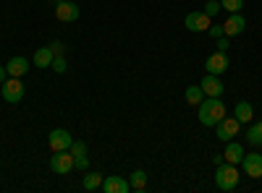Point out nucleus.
<instances>
[{
  "label": "nucleus",
  "mask_w": 262,
  "mask_h": 193,
  "mask_svg": "<svg viewBox=\"0 0 262 193\" xmlns=\"http://www.w3.org/2000/svg\"><path fill=\"white\" fill-rule=\"evenodd\" d=\"M196 115H200V123L202 125L215 128L217 123L226 118V104H223L221 97H205L200 102V113H196Z\"/></svg>",
  "instance_id": "nucleus-1"
},
{
  "label": "nucleus",
  "mask_w": 262,
  "mask_h": 193,
  "mask_svg": "<svg viewBox=\"0 0 262 193\" xmlns=\"http://www.w3.org/2000/svg\"><path fill=\"white\" fill-rule=\"evenodd\" d=\"M215 185L221 190H236V185H238V170H236V164H228V162L217 164L215 167Z\"/></svg>",
  "instance_id": "nucleus-2"
},
{
  "label": "nucleus",
  "mask_w": 262,
  "mask_h": 193,
  "mask_svg": "<svg viewBox=\"0 0 262 193\" xmlns=\"http://www.w3.org/2000/svg\"><path fill=\"white\" fill-rule=\"evenodd\" d=\"M0 94H3V99H6L8 104H18L21 99H24V94H27L24 81L16 78V76H8V78L3 81V89H0Z\"/></svg>",
  "instance_id": "nucleus-3"
},
{
  "label": "nucleus",
  "mask_w": 262,
  "mask_h": 193,
  "mask_svg": "<svg viewBox=\"0 0 262 193\" xmlns=\"http://www.w3.org/2000/svg\"><path fill=\"white\" fill-rule=\"evenodd\" d=\"M50 170H53V173H58V175H69L71 170H74V154H71V149H66V152H53Z\"/></svg>",
  "instance_id": "nucleus-4"
},
{
  "label": "nucleus",
  "mask_w": 262,
  "mask_h": 193,
  "mask_svg": "<svg viewBox=\"0 0 262 193\" xmlns=\"http://www.w3.org/2000/svg\"><path fill=\"white\" fill-rule=\"evenodd\" d=\"M236 133H242V123H238L236 118H223L221 123L215 125V136L221 139V141H231V139H236Z\"/></svg>",
  "instance_id": "nucleus-5"
},
{
  "label": "nucleus",
  "mask_w": 262,
  "mask_h": 193,
  "mask_svg": "<svg viewBox=\"0 0 262 193\" xmlns=\"http://www.w3.org/2000/svg\"><path fill=\"white\" fill-rule=\"evenodd\" d=\"M184 24H186V29H189V32H194V34H202V32H207V29H210L212 18H210L205 11H191V13L184 18Z\"/></svg>",
  "instance_id": "nucleus-6"
},
{
  "label": "nucleus",
  "mask_w": 262,
  "mask_h": 193,
  "mask_svg": "<svg viewBox=\"0 0 262 193\" xmlns=\"http://www.w3.org/2000/svg\"><path fill=\"white\" fill-rule=\"evenodd\" d=\"M71 144H74V136L66 131V128H55L48 136V146L53 152H66V149H71Z\"/></svg>",
  "instance_id": "nucleus-7"
},
{
  "label": "nucleus",
  "mask_w": 262,
  "mask_h": 193,
  "mask_svg": "<svg viewBox=\"0 0 262 193\" xmlns=\"http://www.w3.org/2000/svg\"><path fill=\"white\" fill-rule=\"evenodd\" d=\"M79 6L71 3V0H60V3H55V18L63 21V24H71V21L79 18Z\"/></svg>",
  "instance_id": "nucleus-8"
},
{
  "label": "nucleus",
  "mask_w": 262,
  "mask_h": 193,
  "mask_svg": "<svg viewBox=\"0 0 262 193\" xmlns=\"http://www.w3.org/2000/svg\"><path fill=\"white\" fill-rule=\"evenodd\" d=\"M205 71H207V73H215V76L226 73V71H228V55H226L223 50L212 52V55L205 60Z\"/></svg>",
  "instance_id": "nucleus-9"
},
{
  "label": "nucleus",
  "mask_w": 262,
  "mask_h": 193,
  "mask_svg": "<svg viewBox=\"0 0 262 193\" xmlns=\"http://www.w3.org/2000/svg\"><path fill=\"white\" fill-rule=\"evenodd\" d=\"M242 167H244V173L249 175V178H262V152L257 154V152H252V154H244V159H242Z\"/></svg>",
  "instance_id": "nucleus-10"
},
{
  "label": "nucleus",
  "mask_w": 262,
  "mask_h": 193,
  "mask_svg": "<svg viewBox=\"0 0 262 193\" xmlns=\"http://www.w3.org/2000/svg\"><path fill=\"white\" fill-rule=\"evenodd\" d=\"M202 92H205V97H223V81H221V76H215V73H207L205 78H202Z\"/></svg>",
  "instance_id": "nucleus-11"
},
{
  "label": "nucleus",
  "mask_w": 262,
  "mask_h": 193,
  "mask_svg": "<svg viewBox=\"0 0 262 193\" xmlns=\"http://www.w3.org/2000/svg\"><path fill=\"white\" fill-rule=\"evenodd\" d=\"M102 190L105 193H128L131 190V183L126 178H121V175H107L102 180Z\"/></svg>",
  "instance_id": "nucleus-12"
},
{
  "label": "nucleus",
  "mask_w": 262,
  "mask_h": 193,
  "mask_svg": "<svg viewBox=\"0 0 262 193\" xmlns=\"http://www.w3.org/2000/svg\"><path fill=\"white\" fill-rule=\"evenodd\" d=\"M244 29H247V21H244L242 13H231L228 21L223 24V34H226V37H238Z\"/></svg>",
  "instance_id": "nucleus-13"
},
{
  "label": "nucleus",
  "mask_w": 262,
  "mask_h": 193,
  "mask_svg": "<svg viewBox=\"0 0 262 193\" xmlns=\"http://www.w3.org/2000/svg\"><path fill=\"white\" fill-rule=\"evenodd\" d=\"M223 159L228 162V164H242V159H244V146L238 144V141H226V152H223Z\"/></svg>",
  "instance_id": "nucleus-14"
},
{
  "label": "nucleus",
  "mask_w": 262,
  "mask_h": 193,
  "mask_svg": "<svg viewBox=\"0 0 262 193\" xmlns=\"http://www.w3.org/2000/svg\"><path fill=\"white\" fill-rule=\"evenodd\" d=\"M71 154H74V170H86L90 167V157H86V144L74 141L71 144Z\"/></svg>",
  "instance_id": "nucleus-15"
},
{
  "label": "nucleus",
  "mask_w": 262,
  "mask_h": 193,
  "mask_svg": "<svg viewBox=\"0 0 262 193\" xmlns=\"http://www.w3.org/2000/svg\"><path fill=\"white\" fill-rule=\"evenodd\" d=\"M6 71H8V76H16V78L27 76V71H29V60H27V58H21V55H13V58L8 60Z\"/></svg>",
  "instance_id": "nucleus-16"
},
{
  "label": "nucleus",
  "mask_w": 262,
  "mask_h": 193,
  "mask_svg": "<svg viewBox=\"0 0 262 193\" xmlns=\"http://www.w3.org/2000/svg\"><path fill=\"white\" fill-rule=\"evenodd\" d=\"M53 58H55V52H53L50 47H39V50L34 52V66H37V68H50V66H53Z\"/></svg>",
  "instance_id": "nucleus-17"
},
{
  "label": "nucleus",
  "mask_w": 262,
  "mask_h": 193,
  "mask_svg": "<svg viewBox=\"0 0 262 193\" xmlns=\"http://www.w3.org/2000/svg\"><path fill=\"white\" fill-rule=\"evenodd\" d=\"M233 113H236L233 118H236L238 123L244 125V123H249V120L254 118V107H252V104H249V102L244 99V102H238V104H236V110H233Z\"/></svg>",
  "instance_id": "nucleus-18"
},
{
  "label": "nucleus",
  "mask_w": 262,
  "mask_h": 193,
  "mask_svg": "<svg viewBox=\"0 0 262 193\" xmlns=\"http://www.w3.org/2000/svg\"><path fill=\"white\" fill-rule=\"evenodd\" d=\"M128 183H131V190H144L147 188V173L144 170H134L131 178H128Z\"/></svg>",
  "instance_id": "nucleus-19"
},
{
  "label": "nucleus",
  "mask_w": 262,
  "mask_h": 193,
  "mask_svg": "<svg viewBox=\"0 0 262 193\" xmlns=\"http://www.w3.org/2000/svg\"><path fill=\"white\" fill-rule=\"evenodd\" d=\"M102 180H105V175H100V173H90V175H84L81 185H84L86 190H97V188H102Z\"/></svg>",
  "instance_id": "nucleus-20"
},
{
  "label": "nucleus",
  "mask_w": 262,
  "mask_h": 193,
  "mask_svg": "<svg viewBox=\"0 0 262 193\" xmlns=\"http://www.w3.org/2000/svg\"><path fill=\"white\" fill-rule=\"evenodd\" d=\"M184 97H186V102H189V104H196V107H200V102L205 99V92H202V87H194V84H191V87L186 89V94H184Z\"/></svg>",
  "instance_id": "nucleus-21"
},
{
  "label": "nucleus",
  "mask_w": 262,
  "mask_h": 193,
  "mask_svg": "<svg viewBox=\"0 0 262 193\" xmlns=\"http://www.w3.org/2000/svg\"><path fill=\"white\" fill-rule=\"evenodd\" d=\"M247 144H252V146H259V144H262V131H259V125H252L249 131H247Z\"/></svg>",
  "instance_id": "nucleus-22"
},
{
  "label": "nucleus",
  "mask_w": 262,
  "mask_h": 193,
  "mask_svg": "<svg viewBox=\"0 0 262 193\" xmlns=\"http://www.w3.org/2000/svg\"><path fill=\"white\" fill-rule=\"evenodd\" d=\"M221 6H223V11H228V13H238L244 8V0H221Z\"/></svg>",
  "instance_id": "nucleus-23"
},
{
  "label": "nucleus",
  "mask_w": 262,
  "mask_h": 193,
  "mask_svg": "<svg viewBox=\"0 0 262 193\" xmlns=\"http://www.w3.org/2000/svg\"><path fill=\"white\" fill-rule=\"evenodd\" d=\"M223 11V6H221V0H207V6H205V13L210 16V18H215L217 13Z\"/></svg>",
  "instance_id": "nucleus-24"
},
{
  "label": "nucleus",
  "mask_w": 262,
  "mask_h": 193,
  "mask_svg": "<svg viewBox=\"0 0 262 193\" xmlns=\"http://www.w3.org/2000/svg\"><path fill=\"white\" fill-rule=\"evenodd\" d=\"M50 68H53L55 73H66V68H69V63H66V58H63V55H55Z\"/></svg>",
  "instance_id": "nucleus-25"
},
{
  "label": "nucleus",
  "mask_w": 262,
  "mask_h": 193,
  "mask_svg": "<svg viewBox=\"0 0 262 193\" xmlns=\"http://www.w3.org/2000/svg\"><path fill=\"white\" fill-rule=\"evenodd\" d=\"M207 34H210L212 39H221V37H223V26H221V24H215V26L210 24V29H207Z\"/></svg>",
  "instance_id": "nucleus-26"
},
{
  "label": "nucleus",
  "mask_w": 262,
  "mask_h": 193,
  "mask_svg": "<svg viewBox=\"0 0 262 193\" xmlns=\"http://www.w3.org/2000/svg\"><path fill=\"white\" fill-rule=\"evenodd\" d=\"M228 47H231V37H226V34H223L221 39H217V50H223V52H226Z\"/></svg>",
  "instance_id": "nucleus-27"
},
{
  "label": "nucleus",
  "mask_w": 262,
  "mask_h": 193,
  "mask_svg": "<svg viewBox=\"0 0 262 193\" xmlns=\"http://www.w3.org/2000/svg\"><path fill=\"white\" fill-rule=\"evenodd\" d=\"M50 50H53L55 55H66V45H63V42H53Z\"/></svg>",
  "instance_id": "nucleus-28"
},
{
  "label": "nucleus",
  "mask_w": 262,
  "mask_h": 193,
  "mask_svg": "<svg viewBox=\"0 0 262 193\" xmlns=\"http://www.w3.org/2000/svg\"><path fill=\"white\" fill-rule=\"evenodd\" d=\"M8 78V71H6V66H0V84H3Z\"/></svg>",
  "instance_id": "nucleus-29"
},
{
  "label": "nucleus",
  "mask_w": 262,
  "mask_h": 193,
  "mask_svg": "<svg viewBox=\"0 0 262 193\" xmlns=\"http://www.w3.org/2000/svg\"><path fill=\"white\" fill-rule=\"evenodd\" d=\"M257 125H259V131H262V120H259V123H257Z\"/></svg>",
  "instance_id": "nucleus-30"
},
{
  "label": "nucleus",
  "mask_w": 262,
  "mask_h": 193,
  "mask_svg": "<svg viewBox=\"0 0 262 193\" xmlns=\"http://www.w3.org/2000/svg\"><path fill=\"white\" fill-rule=\"evenodd\" d=\"M259 152H262V144H259Z\"/></svg>",
  "instance_id": "nucleus-31"
},
{
  "label": "nucleus",
  "mask_w": 262,
  "mask_h": 193,
  "mask_svg": "<svg viewBox=\"0 0 262 193\" xmlns=\"http://www.w3.org/2000/svg\"><path fill=\"white\" fill-rule=\"evenodd\" d=\"M55 3H60V0H55Z\"/></svg>",
  "instance_id": "nucleus-32"
}]
</instances>
